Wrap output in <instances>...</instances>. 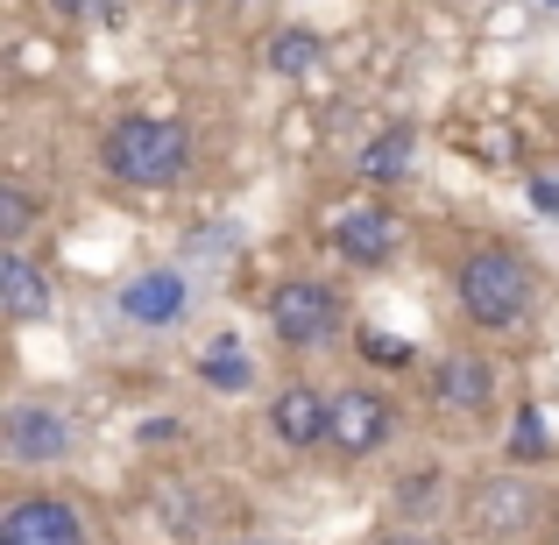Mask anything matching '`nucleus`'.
I'll list each match as a JSON object with an SVG mask.
<instances>
[{
  "label": "nucleus",
  "instance_id": "1a4fd4ad",
  "mask_svg": "<svg viewBox=\"0 0 559 545\" xmlns=\"http://www.w3.org/2000/svg\"><path fill=\"white\" fill-rule=\"evenodd\" d=\"M425 404H432L439 425H481L496 418V404H503V362L489 355V347H447L432 368H425Z\"/></svg>",
  "mask_w": 559,
  "mask_h": 545
},
{
  "label": "nucleus",
  "instance_id": "a211bd4d",
  "mask_svg": "<svg viewBox=\"0 0 559 545\" xmlns=\"http://www.w3.org/2000/svg\"><path fill=\"white\" fill-rule=\"evenodd\" d=\"M355 347L376 368H418V347H411V341H390V333H376V327H355Z\"/></svg>",
  "mask_w": 559,
  "mask_h": 545
},
{
  "label": "nucleus",
  "instance_id": "6ab92c4d",
  "mask_svg": "<svg viewBox=\"0 0 559 545\" xmlns=\"http://www.w3.org/2000/svg\"><path fill=\"white\" fill-rule=\"evenodd\" d=\"M361 545H447V538H439L432 524H418V518H390V524H376Z\"/></svg>",
  "mask_w": 559,
  "mask_h": 545
},
{
  "label": "nucleus",
  "instance_id": "5701e85b",
  "mask_svg": "<svg viewBox=\"0 0 559 545\" xmlns=\"http://www.w3.org/2000/svg\"><path fill=\"white\" fill-rule=\"evenodd\" d=\"M234 545H276V538H234Z\"/></svg>",
  "mask_w": 559,
  "mask_h": 545
},
{
  "label": "nucleus",
  "instance_id": "9b49d317",
  "mask_svg": "<svg viewBox=\"0 0 559 545\" xmlns=\"http://www.w3.org/2000/svg\"><path fill=\"white\" fill-rule=\"evenodd\" d=\"M326 433H333V390L290 376L262 396V439L276 453H326Z\"/></svg>",
  "mask_w": 559,
  "mask_h": 545
},
{
  "label": "nucleus",
  "instance_id": "423d86ee",
  "mask_svg": "<svg viewBox=\"0 0 559 545\" xmlns=\"http://www.w3.org/2000/svg\"><path fill=\"white\" fill-rule=\"evenodd\" d=\"M107 319L128 333H150V341H164V333H185L191 319H199V276H191V262H142V270H128L121 284L107 291Z\"/></svg>",
  "mask_w": 559,
  "mask_h": 545
},
{
  "label": "nucleus",
  "instance_id": "f257e3e1",
  "mask_svg": "<svg viewBox=\"0 0 559 545\" xmlns=\"http://www.w3.org/2000/svg\"><path fill=\"white\" fill-rule=\"evenodd\" d=\"M447 291H453L461 327L489 347L532 341L538 319H546V270H538V256L524 241H510V234H453Z\"/></svg>",
  "mask_w": 559,
  "mask_h": 545
},
{
  "label": "nucleus",
  "instance_id": "a878e982",
  "mask_svg": "<svg viewBox=\"0 0 559 545\" xmlns=\"http://www.w3.org/2000/svg\"><path fill=\"white\" fill-rule=\"evenodd\" d=\"M234 8H248V0H234Z\"/></svg>",
  "mask_w": 559,
  "mask_h": 545
},
{
  "label": "nucleus",
  "instance_id": "6e6552de",
  "mask_svg": "<svg viewBox=\"0 0 559 545\" xmlns=\"http://www.w3.org/2000/svg\"><path fill=\"white\" fill-rule=\"evenodd\" d=\"M404 439V404L382 382H341L333 390V433H326V461L341 467H369Z\"/></svg>",
  "mask_w": 559,
  "mask_h": 545
},
{
  "label": "nucleus",
  "instance_id": "f3484780",
  "mask_svg": "<svg viewBox=\"0 0 559 545\" xmlns=\"http://www.w3.org/2000/svg\"><path fill=\"white\" fill-rule=\"evenodd\" d=\"M439 489H453L439 467H418V475H404V482H396V518H418V524H425V518L439 510Z\"/></svg>",
  "mask_w": 559,
  "mask_h": 545
},
{
  "label": "nucleus",
  "instance_id": "4468645a",
  "mask_svg": "<svg viewBox=\"0 0 559 545\" xmlns=\"http://www.w3.org/2000/svg\"><path fill=\"white\" fill-rule=\"evenodd\" d=\"M326 64V36L305 22H284L262 36V71H276V79H312V71Z\"/></svg>",
  "mask_w": 559,
  "mask_h": 545
},
{
  "label": "nucleus",
  "instance_id": "7ed1b4c3",
  "mask_svg": "<svg viewBox=\"0 0 559 545\" xmlns=\"http://www.w3.org/2000/svg\"><path fill=\"white\" fill-rule=\"evenodd\" d=\"M453 524L475 545H538L552 532V489L524 461L475 467L453 496Z\"/></svg>",
  "mask_w": 559,
  "mask_h": 545
},
{
  "label": "nucleus",
  "instance_id": "f8f14e48",
  "mask_svg": "<svg viewBox=\"0 0 559 545\" xmlns=\"http://www.w3.org/2000/svg\"><path fill=\"white\" fill-rule=\"evenodd\" d=\"M0 319L8 327H50L57 319V276L28 248H0Z\"/></svg>",
  "mask_w": 559,
  "mask_h": 545
},
{
  "label": "nucleus",
  "instance_id": "f03ea898",
  "mask_svg": "<svg viewBox=\"0 0 559 545\" xmlns=\"http://www.w3.org/2000/svg\"><path fill=\"white\" fill-rule=\"evenodd\" d=\"M99 178L121 191H185L199 170V135L178 114H121L99 128Z\"/></svg>",
  "mask_w": 559,
  "mask_h": 545
},
{
  "label": "nucleus",
  "instance_id": "2eb2a0df",
  "mask_svg": "<svg viewBox=\"0 0 559 545\" xmlns=\"http://www.w3.org/2000/svg\"><path fill=\"white\" fill-rule=\"evenodd\" d=\"M191 376H199L213 396H248V390H255V355H248L234 333H219V341L191 362Z\"/></svg>",
  "mask_w": 559,
  "mask_h": 545
},
{
  "label": "nucleus",
  "instance_id": "39448f33",
  "mask_svg": "<svg viewBox=\"0 0 559 545\" xmlns=\"http://www.w3.org/2000/svg\"><path fill=\"white\" fill-rule=\"evenodd\" d=\"M93 433L64 396H8L0 411V461L14 475H50V467H79Z\"/></svg>",
  "mask_w": 559,
  "mask_h": 545
},
{
  "label": "nucleus",
  "instance_id": "b1692460",
  "mask_svg": "<svg viewBox=\"0 0 559 545\" xmlns=\"http://www.w3.org/2000/svg\"><path fill=\"white\" fill-rule=\"evenodd\" d=\"M170 8H199V0H170Z\"/></svg>",
  "mask_w": 559,
  "mask_h": 545
},
{
  "label": "nucleus",
  "instance_id": "412c9836",
  "mask_svg": "<svg viewBox=\"0 0 559 545\" xmlns=\"http://www.w3.org/2000/svg\"><path fill=\"white\" fill-rule=\"evenodd\" d=\"M43 8L57 22H107V14H121V0H43Z\"/></svg>",
  "mask_w": 559,
  "mask_h": 545
},
{
  "label": "nucleus",
  "instance_id": "ddd939ff",
  "mask_svg": "<svg viewBox=\"0 0 559 545\" xmlns=\"http://www.w3.org/2000/svg\"><path fill=\"white\" fill-rule=\"evenodd\" d=\"M418 156H425L418 121H382L376 135H369V150L355 156V178L376 185V191H396V185L418 178Z\"/></svg>",
  "mask_w": 559,
  "mask_h": 545
},
{
  "label": "nucleus",
  "instance_id": "4be33fe9",
  "mask_svg": "<svg viewBox=\"0 0 559 545\" xmlns=\"http://www.w3.org/2000/svg\"><path fill=\"white\" fill-rule=\"evenodd\" d=\"M532 205L546 220H559V178H532Z\"/></svg>",
  "mask_w": 559,
  "mask_h": 545
},
{
  "label": "nucleus",
  "instance_id": "9d476101",
  "mask_svg": "<svg viewBox=\"0 0 559 545\" xmlns=\"http://www.w3.org/2000/svg\"><path fill=\"white\" fill-rule=\"evenodd\" d=\"M0 545H107L79 489H22L0 510Z\"/></svg>",
  "mask_w": 559,
  "mask_h": 545
},
{
  "label": "nucleus",
  "instance_id": "dca6fc26",
  "mask_svg": "<svg viewBox=\"0 0 559 545\" xmlns=\"http://www.w3.org/2000/svg\"><path fill=\"white\" fill-rule=\"evenodd\" d=\"M36 220H43V199H36V191H28V185H0V241H8V248H22L28 241V234H36Z\"/></svg>",
  "mask_w": 559,
  "mask_h": 545
},
{
  "label": "nucleus",
  "instance_id": "393cba45",
  "mask_svg": "<svg viewBox=\"0 0 559 545\" xmlns=\"http://www.w3.org/2000/svg\"><path fill=\"white\" fill-rule=\"evenodd\" d=\"M538 8H552V14H559V0H538Z\"/></svg>",
  "mask_w": 559,
  "mask_h": 545
},
{
  "label": "nucleus",
  "instance_id": "20e7f679",
  "mask_svg": "<svg viewBox=\"0 0 559 545\" xmlns=\"http://www.w3.org/2000/svg\"><path fill=\"white\" fill-rule=\"evenodd\" d=\"M262 327H270V341L284 347V355L312 362L326 355V347L355 341V305H347L341 284H326V276H276L270 291H262Z\"/></svg>",
  "mask_w": 559,
  "mask_h": 545
},
{
  "label": "nucleus",
  "instance_id": "aec40b11",
  "mask_svg": "<svg viewBox=\"0 0 559 545\" xmlns=\"http://www.w3.org/2000/svg\"><path fill=\"white\" fill-rule=\"evenodd\" d=\"M510 461H546V425L532 404H518V439H510Z\"/></svg>",
  "mask_w": 559,
  "mask_h": 545
},
{
  "label": "nucleus",
  "instance_id": "0eeeda50",
  "mask_svg": "<svg viewBox=\"0 0 559 545\" xmlns=\"http://www.w3.org/2000/svg\"><path fill=\"white\" fill-rule=\"evenodd\" d=\"M326 248H333V262H347V270L382 276V270H396V256H404V213H396L376 185L347 191V199L326 213Z\"/></svg>",
  "mask_w": 559,
  "mask_h": 545
}]
</instances>
